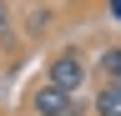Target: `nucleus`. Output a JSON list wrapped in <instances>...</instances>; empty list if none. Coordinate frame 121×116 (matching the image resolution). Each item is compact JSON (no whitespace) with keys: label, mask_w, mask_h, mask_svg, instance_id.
Listing matches in <instances>:
<instances>
[{"label":"nucleus","mask_w":121,"mask_h":116,"mask_svg":"<svg viewBox=\"0 0 121 116\" xmlns=\"http://www.w3.org/2000/svg\"><path fill=\"white\" fill-rule=\"evenodd\" d=\"M45 81H56V86H66V91L81 96V91H86V81H91V66L81 61V51H56V56H51V66H45Z\"/></svg>","instance_id":"obj_1"},{"label":"nucleus","mask_w":121,"mask_h":116,"mask_svg":"<svg viewBox=\"0 0 121 116\" xmlns=\"http://www.w3.org/2000/svg\"><path fill=\"white\" fill-rule=\"evenodd\" d=\"M71 106H76V91H66V86H56V81H40L35 91H30V116H60Z\"/></svg>","instance_id":"obj_2"},{"label":"nucleus","mask_w":121,"mask_h":116,"mask_svg":"<svg viewBox=\"0 0 121 116\" xmlns=\"http://www.w3.org/2000/svg\"><path fill=\"white\" fill-rule=\"evenodd\" d=\"M91 81H121V46H101V51H96Z\"/></svg>","instance_id":"obj_3"},{"label":"nucleus","mask_w":121,"mask_h":116,"mask_svg":"<svg viewBox=\"0 0 121 116\" xmlns=\"http://www.w3.org/2000/svg\"><path fill=\"white\" fill-rule=\"evenodd\" d=\"M91 106H96V116H121V81H96Z\"/></svg>","instance_id":"obj_4"},{"label":"nucleus","mask_w":121,"mask_h":116,"mask_svg":"<svg viewBox=\"0 0 121 116\" xmlns=\"http://www.w3.org/2000/svg\"><path fill=\"white\" fill-rule=\"evenodd\" d=\"M0 40H5V46H15V35H10V10L0 5Z\"/></svg>","instance_id":"obj_5"},{"label":"nucleus","mask_w":121,"mask_h":116,"mask_svg":"<svg viewBox=\"0 0 121 116\" xmlns=\"http://www.w3.org/2000/svg\"><path fill=\"white\" fill-rule=\"evenodd\" d=\"M106 10H111V20H121V0H106Z\"/></svg>","instance_id":"obj_6"},{"label":"nucleus","mask_w":121,"mask_h":116,"mask_svg":"<svg viewBox=\"0 0 121 116\" xmlns=\"http://www.w3.org/2000/svg\"><path fill=\"white\" fill-rule=\"evenodd\" d=\"M60 116H86V111H81V106H71V111H60Z\"/></svg>","instance_id":"obj_7"}]
</instances>
